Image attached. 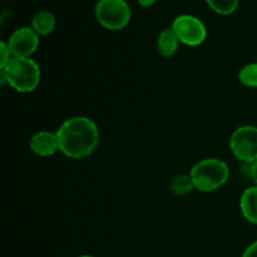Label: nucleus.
Segmentation results:
<instances>
[{
	"label": "nucleus",
	"mask_w": 257,
	"mask_h": 257,
	"mask_svg": "<svg viewBox=\"0 0 257 257\" xmlns=\"http://www.w3.org/2000/svg\"><path fill=\"white\" fill-rule=\"evenodd\" d=\"M59 152L73 160L92 155L99 142V131L90 118L78 115L65 120L57 132Z\"/></svg>",
	"instance_id": "1"
},
{
	"label": "nucleus",
	"mask_w": 257,
	"mask_h": 257,
	"mask_svg": "<svg viewBox=\"0 0 257 257\" xmlns=\"http://www.w3.org/2000/svg\"><path fill=\"white\" fill-rule=\"evenodd\" d=\"M0 72L3 80L19 93L33 92L42 79L40 67L32 58H12Z\"/></svg>",
	"instance_id": "2"
},
{
	"label": "nucleus",
	"mask_w": 257,
	"mask_h": 257,
	"mask_svg": "<svg viewBox=\"0 0 257 257\" xmlns=\"http://www.w3.org/2000/svg\"><path fill=\"white\" fill-rule=\"evenodd\" d=\"M195 190L201 192H213L222 187L228 180L230 168L220 158H206L192 167L190 172Z\"/></svg>",
	"instance_id": "3"
},
{
	"label": "nucleus",
	"mask_w": 257,
	"mask_h": 257,
	"mask_svg": "<svg viewBox=\"0 0 257 257\" xmlns=\"http://www.w3.org/2000/svg\"><path fill=\"white\" fill-rule=\"evenodd\" d=\"M95 18L107 30H122L130 24L132 10L125 0H98Z\"/></svg>",
	"instance_id": "4"
},
{
	"label": "nucleus",
	"mask_w": 257,
	"mask_h": 257,
	"mask_svg": "<svg viewBox=\"0 0 257 257\" xmlns=\"http://www.w3.org/2000/svg\"><path fill=\"white\" fill-rule=\"evenodd\" d=\"M171 28L180 42L188 47H198L207 38V29L202 20L190 14L178 15Z\"/></svg>",
	"instance_id": "5"
},
{
	"label": "nucleus",
	"mask_w": 257,
	"mask_h": 257,
	"mask_svg": "<svg viewBox=\"0 0 257 257\" xmlns=\"http://www.w3.org/2000/svg\"><path fill=\"white\" fill-rule=\"evenodd\" d=\"M230 148L241 162L251 165L257 160V127L242 125L231 135Z\"/></svg>",
	"instance_id": "6"
},
{
	"label": "nucleus",
	"mask_w": 257,
	"mask_h": 257,
	"mask_svg": "<svg viewBox=\"0 0 257 257\" xmlns=\"http://www.w3.org/2000/svg\"><path fill=\"white\" fill-rule=\"evenodd\" d=\"M7 44L13 58H30L39 47V35L32 27H22L13 32Z\"/></svg>",
	"instance_id": "7"
},
{
	"label": "nucleus",
	"mask_w": 257,
	"mask_h": 257,
	"mask_svg": "<svg viewBox=\"0 0 257 257\" xmlns=\"http://www.w3.org/2000/svg\"><path fill=\"white\" fill-rule=\"evenodd\" d=\"M30 150L40 157H49L59 151V141L57 133L40 131L30 138Z\"/></svg>",
	"instance_id": "8"
},
{
	"label": "nucleus",
	"mask_w": 257,
	"mask_h": 257,
	"mask_svg": "<svg viewBox=\"0 0 257 257\" xmlns=\"http://www.w3.org/2000/svg\"><path fill=\"white\" fill-rule=\"evenodd\" d=\"M240 208L246 221L257 225V186L243 191L240 198Z\"/></svg>",
	"instance_id": "9"
},
{
	"label": "nucleus",
	"mask_w": 257,
	"mask_h": 257,
	"mask_svg": "<svg viewBox=\"0 0 257 257\" xmlns=\"http://www.w3.org/2000/svg\"><path fill=\"white\" fill-rule=\"evenodd\" d=\"M180 39L172 28H167V29L162 30L158 35L157 39V49L162 57L165 58H172L178 52V47H180Z\"/></svg>",
	"instance_id": "10"
},
{
	"label": "nucleus",
	"mask_w": 257,
	"mask_h": 257,
	"mask_svg": "<svg viewBox=\"0 0 257 257\" xmlns=\"http://www.w3.org/2000/svg\"><path fill=\"white\" fill-rule=\"evenodd\" d=\"M55 25H57V19L54 14L48 10H40L35 13L32 19V29L39 37H45L54 32Z\"/></svg>",
	"instance_id": "11"
},
{
	"label": "nucleus",
	"mask_w": 257,
	"mask_h": 257,
	"mask_svg": "<svg viewBox=\"0 0 257 257\" xmlns=\"http://www.w3.org/2000/svg\"><path fill=\"white\" fill-rule=\"evenodd\" d=\"M171 192L177 196H185L195 190V185L190 175H178L172 178L170 183Z\"/></svg>",
	"instance_id": "12"
},
{
	"label": "nucleus",
	"mask_w": 257,
	"mask_h": 257,
	"mask_svg": "<svg viewBox=\"0 0 257 257\" xmlns=\"http://www.w3.org/2000/svg\"><path fill=\"white\" fill-rule=\"evenodd\" d=\"M208 7L220 15H231L238 8L240 0H206Z\"/></svg>",
	"instance_id": "13"
},
{
	"label": "nucleus",
	"mask_w": 257,
	"mask_h": 257,
	"mask_svg": "<svg viewBox=\"0 0 257 257\" xmlns=\"http://www.w3.org/2000/svg\"><path fill=\"white\" fill-rule=\"evenodd\" d=\"M238 80L241 84L248 88H257V62L246 64L238 73Z\"/></svg>",
	"instance_id": "14"
},
{
	"label": "nucleus",
	"mask_w": 257,
	"mask_h": 257,
	"mask_svg": "<svg viewBox=\"0 0 257 257\" xmlns=\"http://www.w3.org/2000/svg\"><path fill=\"white\" fill-rule=\"evenodd\" d=\"M0 55H2V59H0V69H3L13 58L9 47H8V44L5 42L0 43Z\"/></svg>",
	"instance_id": "15"
},
{
	"label": "nucleus",
	"mask_w": 257,
	"mask_h": 257,
	"mask_svg": "<svg viewBox=\"0 0 257 257\" xmlns=\"http://www.w3.org/2000/svg\"><path fill=\"white\" fill-rule=\"evenodd\" d=\"M242 257H257V241L251 243V245L246 248L245 252L242 253Z\"/></svg>",
	"instance_id": "16"
},
{
	"label": "nucleus",
	"mask_w": 257,
	"mask_h": 257,
	"mask_svg": "<svg viewBox=\"0 0 257 257\" xmlns=\"http://www.w3.org/2000/svg\"><path fill=\"white\" fill-rule=\"evenodd\" d=\"M250 175L255 186H257V160L250 165Z\"/></svg>",
	"instance_id": "17"
},
{
	"label": "nucleus",
	"mask_w": 257,
	"mask_h": 257,
	"mask_svg": "<svg viewBox=\"0 0 257 257\" xmlns=\"http://www.w3.org/2000/svg\"><path fill=\"white\" fill-rule=\"evenodd\" d=\"M138 4L143 8H150L152 5H155L157 3V0H137Z\"/></svg>",
	"instance_id": "18"
},
{
	"label": "nucleus",
	"mask_w": 257,
	"mask_h": 257,
	"mask_svg": "<svg viewBox=\"0 0 257 257\" xmlns=\"http://www.w3.org/2000/svg\"><path fill=\"white\" fill-rule=\"evenodd\" d=\"M78 257H94V256H92V255H80V256H78Z\"/></svg>",
	"instance_id": "19"
}]
</instances>
